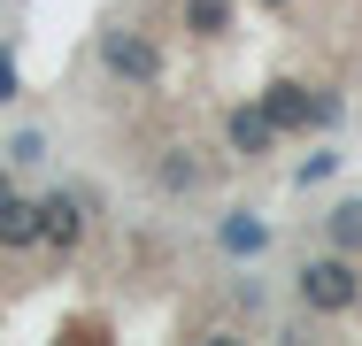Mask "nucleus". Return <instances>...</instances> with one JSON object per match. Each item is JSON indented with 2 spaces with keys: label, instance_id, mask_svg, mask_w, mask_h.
<instances>
[{
  "label": "nucleus",
  "instance_id": "1",
  "mask_svg": "<svg viewBox=\"0 0 362 346\" xmlns=\"http://www.w3.org/2000/svg\"><path fill=\"white\" fill-rule=\"evenodd\" d=\"M362 292V270L347 254H316L308 270H300V308H316V316H347Z\"/></svg>",
  "mask_w": 362,
  "mask_h": 346
},
{
  "label": "nucleus",
  "instance_id": "2",
  "mask_svg": "<svg viewBox=\"0 0 362 346\" xmlns=\"http://www.w3.org/2000/svg\"><path fill=\"white\" fill-rule=\"evenodd\" d=\"M100 69L124 85H162V54L146 31H100Z\"/></svg>",
  "mask_w": 362,
  "mask_h": 346
},
{
  "label": "nucleus",
  "instance_id": "3",
  "mask_svg": "<svg viewBox=\"0 0 362 346\" xmlns=\"http://www.w3.org/2000/svg\"><path fill=\"white\" fill-rule=\"evenodd\" d=\"M262 116L278 131H308V124H332V93H308V85H270L262 93Z\"/></svg>",
  "mask_w": 362,
  "mask_h": 346
},
{
  "label": "nucleus",
  "instance_id": "4",
  "mask_svg": "<svg viewBox=\"0 0 362 346\" xmlns=\"http://www.w3.org/2000/svg\"><path fill=\"white\" fill-rule=\"evenodd\" d=\"M77 239H85V193H54V201H39V246L70 254Z\"/></svg>",
  "mask_w": 362,
  "mask_h": 346
},
{
  "label": "nucleus",
  "instance_id": "5",
  "mask_svg": "<svg viewBox=\"0 0 362 346\" xmlns=\"http://www.w3.org/2000/svg\"><path fill=\"white\" fill-rule=\"evenodd\" d=\"M223 138H231V154H239V162H262V154L278 146V124H270V116H262V100H255V108H231V116H223Z\"/></svg>",
  "mask_w": 362,
  "mask_h": 346
},
{
  "label": "nucleus",
  "instance_id": "6",
  "mask_svg": "<svg viewBox=\"0 0 362 346\" xmlns=\"http://www.w3.org/2000/svg\"><path fill=\"white\" fill-rule=\"evenodd\" d=\"M0 246H39V201H16V193H0Z\"/></svg>",
  "mask_w": 362,
  "mask_h": 346
},
{
  "label": "nucleus",
  "instance_id": "7",
  "mask_svg": "<svg viewBox=\"0 0 362 346\" xmlns=\"http://www.w3.org/2000/svg\"><path fill=\"white\" fill-rule=\"evenodd\" d=\"M201 185V162L185 154V146H170L162 162H154V193H193Z\"/></svg>",
  "mask_w": 362,
  "mask_h": 346
},
{
  "label": "nucleus",
  "instance_id": "8",
  "mask_svg": "<svg viewBox=\"0 0 362 346\" xmlns=\"http://www.w3.org/2000/svg\"><path fill=\"white\" fill-rule=\"evenodd\" d=\"M262 239H270V231H262L255 215H223V223H216V246H223V254H262Z\"/></svg>",
  "mask_w": 362,
  "mask_h": 346
},
{
  "label": "nucleus",
  "instance_id": "9",
  "mask_svg": "<svg viewBox=\"0 0 362 346\" xmlns=\"http://www.w3.org/2000/svg\"><path fill=\"white\" fill-rule=\"evenodd\" d=\"M185 31L193 39H223L231 31V0H185Z\"/></svg>",
  "mask_w": 362,
  "mask_h": 346
},
{
  "label": "nucleus",
  "instance_id": "10",
  "mask_svg": "<svg viewBox=\"0 0 362 346\" xmlns=\"http://www.w3.org/2000/svg\"><path fill=\"white\" fill-rule=\"evenodd\" d=\"M332 246H339V254H355V246H362V201H339V208H332Z\"/></svg>",
  "mask_w": 362,
  "mask_h": 346
},
{
  "label": "nucleus",
  "instance_id": "11",
  "mask_svg": "<svg viewBox=\"0 0 362 346\" xmlns=\"http://www.w3.org/2000/svg\"><path fill=\"white\" fill-rule=\"evenodd\" d=\"M39 154H47V138H39V131H23L16 146H8V162H39Z\"/></svg>",
  "mask_w": 362,
  "mask_h": 346
},
{
  "label": "nucleus",
  "instance_id": "12",
  "mask_svg": "<svg viewBox=\"0 0 362 346\" xmlns=\"http://www.w3.org/2000/svg\"><path fill=\"white\" fill-rule=\"evenodd\" d=\"M270 8H286V0H270Z\"/></svg>",
  "mask_w": 362,
  "mask_h": 346
},
{
  "label": "nucleus",
  "instance_id": "13",
  "mask_svg": "<svg viewBox=\"0 0 362 346\" xmlns=\"http://www.w3.org/2000/svg\"><path fill=\"white\" fill-rule=\"evenodd\" d=\"M0 100H8V93H0Z\"/></svg>",
  "mask_w": 362,
  "mask_h": 346
}]
</instances>
